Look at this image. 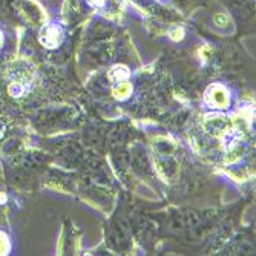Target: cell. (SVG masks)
Here are the masks:
<instances>
[{"mask_svg": "<svg viewBox=\"0 0 256 256\" xmlns=\"http://www.w3.org/2000/svg\"><path fill=\"white\" fill-rule=\"evenodd\" d=\"M2 42H4V37H2V34H0V44H2Z\"/></svg>", "mask_w": 256, "mask_h": 256, "instance_id": "obj_4", "label": "cell"}, {"mask_svg": "<svg viewBox=\"0 0 256 256\" xmlns=\"http://www.w3.org/2000/svg\"><path fill=\"white\" fill-rule=\"evenodd\" d=\"M210 102L216 106V108H226L228 97H227V92L221 88V86H215L210 90Z\"/></svg>", "mask_w": 256, "mask_h": 256, "instance_id": "obj_1", "label": "cell"}, {"mask_svg": "<svg viewBox=\"0 0 256 256\" xmlns=\"http://www.w3.org/2000/svg\"><path fill=\"white\" fill-rule=\"evenodd\" d=\"M130 92V86H129V83H120L117 88L114 89V96L115 97H118V98H124Z\"/></svg>", "mask_w": 256, "mask_h": 256, "instance_id": "obj_2", "label": "cell"}, {"mask_svg": "<svg viewBox=\"0 0 256 256\" xmlns=\"http://www.w3.org/2000/svg\"><path fill=\"white\" fill-rule=\"evenodd\" d=\"M10 246H8V240L4 234H0V254H5L8 252Z\"/></svg>", "mask_w": 256, "mask_h": 256, "instance_id": "obj_3", "label": "cell"}]
</instances>
